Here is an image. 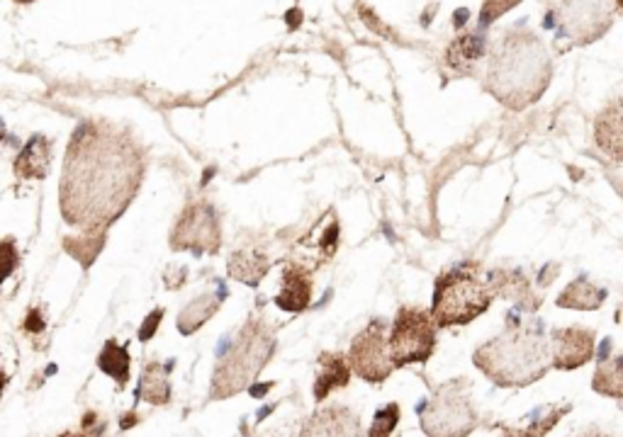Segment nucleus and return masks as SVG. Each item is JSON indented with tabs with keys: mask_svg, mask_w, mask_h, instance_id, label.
I'll return each mask as SVG.
<instances>
[{
	"mask_svg": "<svg viewBox=\"0 0 623 437\" xmlns=\"http://www.w3.org/2000/svg\"><path fill=\"white\" fill-rule=\"evenodd\" d=\"M145 153L122 129L83 122L73 131L61 170V217L83 231H108L145 178Z\"/></svg>",
	"mask_w": 623,
	"mask_h": 437,
	"instance_id": "1",
	"label": "nucleus"
},
{
	"mask_svg": "<svg viewBox=\"0 0 623 437\" xmlns=\"http://www.w3.org/2000/svg\"><path fill=\"white\" fill-rule=\"evenodd\" d=\"M551 83V57L536 34L516 28L487 51L485 90L504 108L524 110Z\"/></svg>",
	"mask_w": 623,
	"mask_h": 437,
	"instance_id": "2",
	"label": "nucleus"
},
{
	"mask_svg": "<svg viewBox=\"0 0 623 437\" xmlns=\"http://www.w3.org/2000/svg\"><path fill=\"white\" fill-rule=\"evenodd\" d=\"M473 362L500 387H526L553 367L551 338L541 330L514 328L479 346Z\"/></svg>",
	"mask_w": 623,
	"mask_h": 437,
	"instance_id": "3",
	"label": "nucleus"
},
{
	"mask_svg": "<svg viewBox=\"0 0 623 437\" xmlns=\"http://www.w3.org/2000/svg\"><path fill=\"white\" fill-rule=\"evenodd\" d=\"M276 346V334H273V328L266 321H246L239 334L227 342L225 350L217 357L210 384V399H231V396L249 389L256 377L264 373V367L270 362Z\"/></svg>",
	"mask_w": 623,
	"mask_h": 437,
	"instance_id": "4",
	"label": "nucleus"
},
{
	"mask_svg": "<svg viewBox=\"0 0 623 437\" xmlns=\"http://www.w3.org/2000/svg\"><path fill=\"white\" fill-rule=\"evenodd\" d=\"M492 299H495L492 285L473 272L451 270L436 280L432 316L438 328L465 326L485 314L492 307Z\"/></svg>",
	"mask_w": 623,
	"mask_h": 437,
	"instance_id": "5",
	"label": "nucleus"
},
{
	"mask_svg": "<svg viewBox=\"0 0 623 437\" xmlns=\"http://www.w3.org/2000/svg\"><path fill=\"white\" fill-rule=\"evenodd\" d=\"M422 430L426 437H467L477 428V410L473 406L471 381L453 379L419 408Z\"/></svg>",
	"mask_w": 623,
	"mask_h": 437,
	"instance_id": "6",
	"label": "nucleus"
},
{
	"mask_svg": "<svg viewBox=\"0 0 623 437\" xmlns=\"http://www.w3.org/2000/svg\"><path fill=\"white\" fill-rule=\"evenodd\" d=\"M436 330L438 326L432 311L402 307L387 336L389 357H393L395 369L426 362L436 348Z\"/></svg>",
	"mask_w": 623,
	"mask_h": 437,
	"instance_id": "7",
	"label": "nucleus"
},
{
	"mask_svg": "<svg viewBox=\"0 0 623 437\" xmlns=\"http://www.w3.org/2000/svg\"><path fill=\"white\" fill-rule=\"evenodd\" d=\"M614 22L609 0H563L557 8V34L577 47H587L604 37Z\"/></svg>",
	"mask_w": 623,
	"mask_h": 437,
	"instance_id": "8",
	"label": "nucleus"
},
{
	"mask_svg": "<svg viewBox=\"0 0 623 437\" xmlns=\"http://www.w3.org/2000/svg\"><path fill=\"white\" fill-rule=\"evenodd\" d=\"M219 246H222V229L215 207L205 200L188 202L171 231V248L205 256L217 254Z\"/></svg>",
	"mask_w": 623,
	"mask_h": 437,
	"instance_id": "9",
	"label": "nucleus"
},
{
	"mask_svg": "<svg viewBox=\"0 0 623 437\" xmlns=\"http://www.w3.org/2000/svg\"><path fill=\"white\" fill-rule=\"evenodd\" d=\"M348 365L354 373L370 384H380L395 373V362L389 357L387 326L385 321H370L350 342Z\"/></svg>",
	"mask_w": 623,
	"mask_h": 437,
	"instance_id": "10",
	"label": "nucleus"
},
{
	"mask_svg": "<svg viewBox=\"0 0 623 437\" xmlns=\"http://www.w3.org/2000/svg\"><path fill=\"white\" fill-rule=\"evenodd\" d=\"M363 423L348 406L332 404L315 410L303 426L300 437H363Z\"/></svg>",
	"mask_w": 623,
	"mask_h": 437,
	"instance_id": "11",
	"label": "nucleus"
},
{
	"mask_svg": "<svg viewBox=\"0 0 623 437\" xmlns=\"http://www.w3.org/2000/svg\"><path fill=\"white\" fill-rule=\"evenodd\" d=\"M551 352L555 369H577L587 365L594 355V334L587 328H561L553 330Z\"/></svg>",
	"mask_w": 623,
	"mask_h": 437,
	"instance_id": "12",
	"label": "nucleus"
},
{
	"mask_svg": "<svg viewBox=\"0 0 623 437\" xmlns=\"http://www.w3.org/2000/svg\"><path fill=\"white\" fill-rule=\"evenodd\" d=\"M594 137L596 146H600L612 161L623 163V98L609 102L600 112V117H596Z\"/></svg>",
	"mask_w": 623,
	"mask_h": 437,
	"instance_id": "13",
	"label": "nucleus"
},
{
	"mask_svg": "<svg viewBox=\"0 0 623 437\" xmlns=\"http://www.w3.org/2000/svg\"><path fill=\"white\" fill-rule=\"evenodd\" d=\"M278 309L290 311V314H300L305 311L312 304V277L307 270L297 268V265H288L283 270V282H280V291L276 297Z\"/></svg>",
	"mask_w": 623,
	"mask_h": 437,
	"instance_id": "14",
	"label": "nucleus"
},
{
	"mask_svg": "<svg viewBox=\"0 0 623 437\" xmlns=\"http://www.w3.org/2000/svg\"><path fill=\"white\" fill-rule=\"evenodd\" d=\"M51 168V139L37 135L22 146L12 170L20 180H44Z\"/></svg>",
	"mask_w": 623,
	"mask_h": 437,
	"instance_id": "15",
	"label": "nucleus"
},
{
	"mask_svg": "<svg viewBox=\"0 0 623 437\" xmlns=\"http://www.w3.org/2000/svg\"><path fill=\"white\" fill-rule=\"evenodd\" d=\"M348 357L339 352H322L319 355V373L315 379V401H324L336 389H344L350 381Z\"/></svg>",
	"mask_w": 623,
	"mask_h": 437,
	"instance_id": "16",
	"label": "nucleus"
},
{
	"mask_svg": "<svg viewBox=\"0 0 623 437\" xmlns=\"http://www.w3.org/2000/svg\"><path fill=\"white\" fill-rule=\"evenodd\" d=\"M168 373H171V365H164L156 360L141 367L137 401H147L151 406L171 404V381H168Z\"/></svg>",
	"mask_w": 623,
	"mask_h": 437,
	"instance_id": "17",
	"label": "nucleus"
},
{
	"mask_svg": "<svg viewBox=\"0 0 623 437\" xmlns=\"http://www.w3.org/2000/svg\"><path fill=\"white\" fill-rule=\"evenodd\" d=\"M227 291L225 289H219V291H205V295L200 297H195L188 307L180 309L178 314V330L184 336H192L195 330H200L207 321L212 319V316L219 311V307H222V301L227 299L225 297Z\"/></svg>",
	"mask_w": 623,
	"mask_h": 437,
	"instance_id": "18",
	"label": "nucleus"
},
{
	"mask_svg": "<svg viewBox=\"0 0 623 437\" xmlns=\"http://www.w3.org/2000/svg\"><path fill=\"white\" fill-rule=\"evenodd\" d=\"M268 268H270V260L264 254H258V250H237L227 262V272L231 280L244 282L249 287H256L261 282Z\"/></svg>",
	"mask_w": 623,
	"mask_h": 437,
	"instance_id": "19",
	"label": "nucleus"
},
{
	"mask_svg": "<svg viewBox=\"0 0 623 437\" xmlns=\"http://www.w3.org/2000/svg\"><path fill=\"white\" fill-rule=\"evenodd\" d=\"M606 299V291L590 282L587 277H577L575 282H570L563 295L557 297V307L563 309H577V311H594L600 309Z\"/></svg>",
	"mask_w": 623,
	"mask_h": 437,
	"instance_id": "20",
	"label": "nucleus"
},
{
	"mask_svg": "<svg viewBox=\"0 0 623 437\" xmlns=\"http://www.w3.org/2000/svg\"><path fill=\"white\" fill-rule=\"evenodd\" d=\"M567 410H570V404H555V406L538 408L522 423V426L506 428L502 437H545L557 426V420L567 416Z\"/></svg>",
	"mask_w": 623,
	"mask_h": 437,
	"instance_id": "21",
	"label": "nucleus"
},
{
	"mask_svg": "<svg viewBox=\"0 0 623 437\" xmlns=\"http://www.w3.org/2000/svg\"><path fill=\"white\" fill-rule=\"evenodd\" d=\"M129 365H132V357H129V348L120 346L115 338H110L106 346H102L98 355V367L102 375H108L115 379L117 387H127L129 381Z\"/></svg>",
	"mask_w": 623,
	"mask_h": 437,
	"instance_id": "22",
	"label": "nucleus"
},
{
	"mask_svg": "<svg viewBox=\"0 0 623 437\" xmlns=\"http://www.w3.org/2000/svg\"><path fill=\"white\" fill-rule=\"evenodd\" d=\"M592 389L602 396H612V399H623V355L604 357L596 367Z\"/></svg>",
	"mask_w": 623,
	"mask_h": 437,
	"instance_id": "23",
	"label": "nucleus"
},
{
	"mask_svg": "<svg viewBox=\"0 0 623 437\" xmlns=\"http://www.w3.org/2000/svg\"><path fill=\"white\" fill-rule=\"evenodd\" d=\"M106 236L108 231H86L81 236H67L63 248H67V254L81 262L83 268H90L93 260L100 256L102 246H106Z\"/></svg>",
	"mask_w": 623,
	"mask_h": 437,
	"instance_id": "24",
	"label": "nucleus"
},
{
	"mask_svg": "<svg viewBox=\"0 0 623 437\" xmlns=\"http://www.w3.org/2000/svg\"><path fill=\"white\" fill-rule=\"evenodd\" d=\"M485 54H487L485 39L479 34H465V37L456 39V42L451 44L446 57H448L451 66H456V69H458V66L467 63V71H473V66Z\"/></svg>",
	"mask_w": 623,
	"mask_h": 437,
	"instance_id": "25",
	"label": "nucleus"
},
{
	"mask_svg": "<svg viewBox=\"0 0 623 437\" xmlns=\"http://www.w3.org/2000/svg\"><path fill=\"white\" fill-rule=\"evenodd\" d=\"M399 423V406L397 404H387L385 408H380L378 414L373 418V426L368 430V437H389L393 430L397 428Z\"/></svg>",
	"mask_w": 623,
	"mask_h": 437,
	"instance_id": "26",
	"label": "nucleus"
},
{
	"mask_svg": "<svg viewBox=\"0 0 623 437\" xmlns=\"http://www.w3.org/2000/svg\"><path fill=\"white\" fill-rule=\"evenodd\" d=\"M18 265H20L18 246L12 238H6V241H0V285H3L12 272H16Z\"/></svg>",
	"mask_w": 623,
	"mask_h": 437,
	"instance_id": "27",
	"label": "nucleus"
},
{
	"mask_svg": "<svg viewBox=\"0 0 623 437\" xmlns=\"http://www.w3.org/2000/svg\"><path fill=\"white\" fill-rule=\"evenodd\" d=\"M161 319H164V309H154V311L147 316V321L141 324V328H139V340H141V342H147V340H151V338L156 336V328H159Z\"/></svg>",
	"mask_w": 623,
	"mask_h": 437,
	"instance_id": "28",
	"label": "nucleus"
},
{
	"mask_svg": "<svg viewBox=\"0 0 623 437\" xmlns=\"http://www.w3.org/2000/svg\"><path fill=\"white\" fill-rule=\"evenodd\" d=\"M24 328L30 330V334H42L44 330V316L39 309H30L28 311V321H24Z\"/></svg>",
	"mask_w": 623,
	"mask_h": 437,
	"instance_id": "29",
	"label": "nucleus"
},
{
	"mask_svg": "<svg viewBox=\"0 0 623 437\" xmlns=\"http://www.w3.org/2000/svg\"><path fill=\"white\" fill-rule=\"evenodd\" d=\"M61 437H102V435H93V433H88V430H81V433H63Z\"/></svg>",
	"mask_w": 623,
	"mask_h": 437,
	"instance_id": "30",
	"label": "nucleus"
},
{
	"mask_svg": "<svg viewBox=\"0 0 623 437\" xmlns=\"http://www.w3.org/2000/svg\"><path fill=\"white\" fill-rule=\"evenodd\" d=\"M6 384H8V375H6V369L0 367V391L6 389Z\"/></svg>",
	"mask_w": 623,
	"mask_h": 437,
	"instance_id": "31",
	"label": "nucleus"
},
{
	"mask_svg": "<svg viewBox=\"0 0 623 437\" xmlns=\"http://www.w3.org/2000/svg\"><path fill=\"white\" fill-rule=\"evenodd\" d=\"M6 137H8V129H6V125H3V122H0V141H3Z\"/></svg>",
	"mask_w": 623,
	"mask_h": 437,
	"instance_id": "32",
	"label": "nucleus"
},
{
	"mask_svg": "<svg viewBox=\"0 0 623 437\" xmlns=\"http://www.w3.org/2000/svg\"><path fill=\"white\" fill-rule=\"evenodd\" d=\"M582 437H612V435H604V433H587V435H582Z\"/></svg>",
	"mask_w": 623,
	"mask_h": 437,
	"instance_id": "33",
	"label": "nucleus"
},
{
	"mask_svg": "<svg viewBox=\"0 0 623 437\" xmlns=\"http://www.w3.org/2000/svg\"><path fill=\"white\" fill-rule=\"evenodd\" d=\"M16 3H20V6H28V3H34V0H16Z\"/></svg>",
	"mask_w": 623,
	"mask_h": 437,
	"instance_id": "34",
	"label": "nucleus"
},
{
	"mask_svg": "<svg viewBox=\"0 0 623 437\" xmlns=\"http://www.w3.org/2000/svg\"><path fill=\"white\" fill-rule=\"evenodd\" d=\"M614 3H616V6L621 8V10H623V0H614Z\"/></svg>",
	"mask_w": 623,
	"mask_h": 437,
	"instance_id": "35",
	"label": "nucleus"
}]
</instances>
